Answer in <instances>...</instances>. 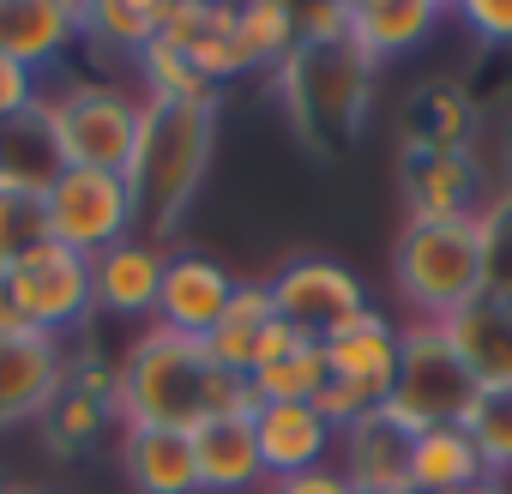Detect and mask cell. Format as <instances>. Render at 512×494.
Returning <instances> with one entry per match:
<instances>
[{
	"mask_svg": "<svg viewBox=\"0 0 512 494\" xmlns=\"http://www.w3.org/2000/svg\"><path fill=\"white\" fill-rule=\"evenodd\" d=\"M253 386L223 374L199 338H175L163 326H139L121 350V392L115 422L121 428H181L193 434L211 416H247Z\"/></svg>",
	"mask_w": 512,
	"mask_h": 494,
	"instance_id": "1",
	"label": "cell"
},
{
	"mask_svg": "<svg viewBox=\"0 0 512 494\" xmlns=\"http://www.w3.org/2000/svg\"><path fill=\"white\" fill-rule=\"evenodd\" d=\"M272 97L284 109V127L296 145L320 163H344L374 121L380 67L344 37V43H296L284 67L272 73Z\"/></svg>",
	"mask_w": 512,
	"mask_h": 494,
	"instance_id": "2",
	"label": "cell"
},
{
	"mask_svg": "<svg viewBox=\"0 0 512 494\" xmlns=\"http://www.w3.org/2000/svg\"><path fill=\"white\" fill-rule=\"evenodd\" d=\"M211 151H217V97L145 103L139 151L127 163V187H133L145 241L169 247V235L181 229V217L193 211V199L211 175Z\"/></svg>",
	"mask_w": 512,
	"mask_h": 494,
	"instance_id": "3",
	"label": "cell"
},
{
	"mask_svg": "<svg viewBox=\"0 0 512 494\" xmlns=\"http://www.w3.org/2000/svg\"><path fill=\"white\" fill-rule=\"evenodd\" d=\"M37 115L49 127V145H55L61 169H115V175H127V163L139 151V127H145V97H139V85H121V79L61 73V79L43 85Z\"/></svg>",
	"mask_w": 512,
	"mask_h": 494,
	"instance_id": "4",
	"label": "cell"
},
{
	"mask_svg": "<svg viewBox=\"0 0 512 494\" xmlns=\"http://www.w3.org/2000/svg\"><path fill=\"white\" fill-rule=\"evenodd\" d=\"M392 290L410 320H452L482 296L476 217L470 223H410L392 241Z\"/></svg>",
	"mask_w": 512,
	"mask_h": 494,
	"instance_id": "5",
	"label": "cell"
},
{
	"mask_svg": "<svg viewBox=\"0 0 512 494\" xmlns=\"http://www.w3.org/2000/svg\"><path fill=\"white\" fill-rule=\"evenodd\" d=\"M476 398H482V386L464 374L458 350L446 344V326L404 320L398 326V380H392L386 410L404 416L410 428H446V422H464Z\"/></svg>",
	"mask_w": 512,
	"mask_h": 494,
	"instance_id": "6",
	"label": "cell"
},
{
	"mask_svg": "<svg viewBox=\"0 0 512 494\" xmlns=\"http://www.w3.org/2000/svg\"><path fill=\"white\" fill-rule=\"evenodd\" d=\"M320 344H326L332 380H326V392H320L314 404H320V416H326L332 428H350L356 416H368V410H380V404L392 398V380H398V326H392L380 308L350 314V320H344L338 332H326Z\"/></svg>",
	"mask_w": 512,
	"mask_h": 494,
	"instance_id": "7",
	"label": "cell"
},
{
	"mask_svg": "<svg viewBox=\"0 0 512 494\" xmlns=\"http://www.w3.org/2000/svg\"><path fill=\"white\" fill-rule=\"evenodd\" d=\"M43 211H49V241L73 247L85 260H97L109 247H121L127 235H139L133 187L115 169H61L43 187Z\"/></svg>",
	"mask_w": 512,
	"mask_h": 494,
	"instance_id": "8",
	"label": "cell"
},
{
	"mask_svg": "<svg viewBox=\"0 0 512 494\" xmlns=\"http://www.w3.org/2000/svg\"><path fill=\"white\" fill-rule=\"evenodd\" d=\"M13 302L25 314L31 332H49V338H67V332H85L97 320V296H91V260L73 254L61 241H43L37 254H25L13 272Z\"/></svg>",
	"mask_w": 512,
	"mask_h": 494,
	"instance_id": "9",
	"label": "cell"
},
{
	"mask_svg": "<svg viewBox=\"0 0 512 494\" xmlns=\"http://www.w3.org/2000/svg\"><path fill=\"white\" fill-rule=\"evenodd\" d=\"M266 290H272L278 320H284L290 332H302V338H326V332H338L350 314L368 308L362 278H356L344 260H332V254H290V260L266 278Z\"/></svg>",
	"mask_w": 512,
	"mask_h": 494,
	"instance_id": "10",
	"label": "cell"
},
{
	"mask_svg": "<svg viewBox=\"0 0 512 494\" xmlns=\"http://www.w3.org/2000/svg\"><path fill=\"white\" fill-rule=\"evenodd\" d=\"M488 187L494 181L476 151H398V193L410 223H470Z\"/></svg>",
	"mask_w": 512,
	"mask_h": 494,
	"instance_id": "11",
	"label": "cell"
},
{
	"mask_svg": "<svg viewBox=\"0 0 512 494\" xmlns=\"http://www.w3.org/2000/svg\"><path fill=\"white\" fill-rule=\"evenodd\" d=\"M67 368H73L67 338H49V332H13V338H0V434L37 428L43 410L61 398Z\"/></svg>",
	"mask_w": 512,
	"mask_h": 494,
	"instance_id": "12",
	"label": "cell"
},
{
	"mask_svg": "<svg viewBox=\"0 0 512 494\" xmlns=\"http://www.w3.org/2000/svg\"><path fill=\"white\" fill-rule=\"evenodd\" d=\"M410 446H416V428L404 416H392L386 404L356 416L350 428H338V470L356 494H416L410 488Z\"/></svg>",
	"mask_w": 512,
	"mask_h": 494,
	"instance_id": "13",
	"label": "cell"
},
{
	"mask_svg": "<svg viewBox=\"0 0 512 494\" xmlns=\"http://www.w3.org/2000/svg\"><path fill=\"white\" fill-rule=\"evenodd\" d=\"M235 284H241V278H229L211 254L175 247L169 266H163V290H157V314H151V326H163V332H175V338H199V344H205V332L223 320V308H229Z\"/></svg>",
	"mask_w": 512,
	"mask_h": 494,
	"instance_id": "14",
	"label": "cell"
},
{
	"mask_svg": "<svg viewBox=\"0 0 512 494\" xmlns=\"http://www.w3.org/2000/svg\"><path fill=\"white\" fill-rule=\"evenodd\" d=\"M476 127L482 103L470 97V85L452 73H428L398 109V151H476Z\"/></svg>",
	"mask_w": 512,
	"mask_h": 494,
	"instance_id": "15",
	"label": "cell"
},
{
	"mask_svg": "<svg viewBox=\"0 0 512 494\" xmlns=\"http://www.w3.org/2000/svg\"><path fill=\"white\" fill-rule=\"evenodd\" d=\"M163 266H169V247L163 241H145V235H127L121 247L97 254L91 260L97 314L103 320H121V326H151L157 290H163Z\"/></svg>",
	"mask_w": 512,
	"mask_h": 494,
	"instance_id": "16",
	"label": "cell"
},
{
	"mask_svg": "<svg viewBox=\"0 0 512 494\" xmlns=\"http://www.w3.org/2000/svg\"><path fill=\"white\" fill-rule=\"evenodd\" d=\"M73 43H79L73 0H0V61H13L49 85V73H61Z\"/></svg>",
	"mask_w": 512,
	"mask_h": 494,
	"instance_id": "17",
	"label": "cell"
},
{
	"mask_svg": "<svg viewBox=\"0 0 512 494\" xmlns=\"http://www.w3.org/2000/svg\"><path fill=\"white\" fill-rule=\"evenodd\" d=\"M253 434H260L266 476H308L338 458V428L320 416V404H253Z\"/></svg>",
	"mask_w": 512,
	"mask_h": 494,
	"instance_id": "18",
	"label": "cell"
},
{
	"mask_svg": "<svg viewBox=\"0 0 512 494\" xmlns=\"http://www.w3.org/2000/svg\"><path fill=\"white\" fill-rule=\"evenodd\" d=\"M446 13L452 7H440V0H350V43L374 67H386V61L428 49Z\"/></svg>",
	"mask_w": 512,
	"mask_h": 494,
	"instance_id": "19",
	"label": "cell"
},
{
	"mask_svg": "<svg viewBox=\"0 0 512 494\" xmlns=\"http://www.w3.org/2000/svg\"><path fill=\"white\" fill-rule=\"evenodd\" d=\"M193 464H199V494H253L266 488V458H260V434H253V410L247 416H211L193 428Z\"/></svg>",
	"mask_w": 512,
	"mask_h": 494,
	"instance_id": "20",
	"label": "cell"
},
{
	"mask_svg": "<svg viewBox=\"0 0 512 494\" xmlns=\"http://www.w3.org/2000/svg\"><path fill=\"white\" fill-rule=\"evenodd\" d=\"M440 326H446V344L458 350L464 374L482 392H512V302L476 296L470 308H458Z\"/></svg>",
	"mask_w": 512,
	"mask_h": 494,
	"instance_id": "21",
	"label": "cell"
},
{
	"mask_svg": "<svg viewBox=\"0 0 512 494\" xmlns=\"http://www.w3.org/2000/svg\"><path fill=\"white\" fill-rule=\"evenodd\" d=\"M326 380H332V368H326V344L290 332L284 320L272 326L260 368L247 374L253 404H314V398L326 392Z\"/></svg>",
	"mask_w": 512,
	"mask_h": 494,
	"instance_id": "22",
	"label": "cell"
},
{
	"mask_svg": "<svg viewBox=\"0 0 512 494\" xmlns=\"http://www.w3.org/2000/svg\"><path fill=\"white\" fill-rule=\"evenodd\" d=\"M121 470L133 494H199L193 434L181 428H121Z\"/></svg>",
	"mask_w": 512,
	"mask_h": 494,
	"instance_id": "23",
	"label": "cell"
},
{
	"mask_svg": "<svg viewBox=\"0 0 512 494\" xmlns=\"http://www.w3.org/2000/svg\"><path fill=\"white\" fill-rule=\"evenodd\" d=\"M272 326H278L272 290H266V284H235V296H229L223 320L205 332V356H211L223 374L247 380L253 368H260V356H266V338H272Z\"/></svg>",
	"mask_w": 512,
	"mask_h": 494,
	"instance_id": "24",
	"label": "cell"
},
{
	"mask_svg": "<svg viewBox=\"0 0 512 494\" xmlns=\"http://www.w3.org/2000/svg\"><path fill=\"white\" fill-rule=\"evenodd\" d=\"M476 482H488V464H482L464 422L416 428V446H410V488L416 494H464Z\"/></svg>",
	"mask_w": 512,
	"mask_h": 494,
	"instance_id": "25",
	"label": "cell"
},
{
	"mask_svg": "<svg viewBox=\"0 0 512 494\" xmlns=\"http://www.w3.org/2000/svg\"><path fill=\"white\" fill-rule=\"evenodd\" d=\"M296 49V7L290 0H241L235 7V79L247 73H278L284 55Z\"/></svg>",
	"mask_w": 512,
	"mask_h": 494,
	"instance_id": "26",
	"label": "cell"
},
{
	"mask_svg": "<svg viewBox=\"0 0 512 494\" xmlns=\"http://www.w3.org/2000/svg\"><path fill=\"white\" fill-rule=\"evenodd\" d=\"M163 37V0H91L79 7V43L139 61Z\"/></svg>",
	"mask_w": 512,
	"mask_h": 494,
	"instance_id": "27",
	"label": "cell"
},
{
	"mask_svg": "<svg viewBox=\"0 0 512 494\" xmlns=\"http://www.w3.org/2000/svg\"><path fill=\"white\" fill-rule=\"evenodd\" d=\"M109 428H121V422H115V410H109L103 398L79 392L73 380L61 386V398H55V404L43 410V422H37V434H43V446H49L55 458H73V452L97 446Z\"/></svg>",
	"mask_w": 512,
	"mask_h": 494,
	"instance_id": "28",
	"label": "cell"
},
{
	"mask_svg": "<svg viewBox=\"0 0 512 494\" xmlns=\"http://www.w3.org/2000/svg\"><path fill=\"white\" fill-rule=\"evenodd\" d=\"M55 175H61V157H55L49 127H43L37 109L0 127V181H7V187H25V193H43Z\"/></svg>",
	"mask_w": 512,
	"mask_h": 494,
	"instance_id": "29",
	"label": "cell"
},
{
	"mask_svg": "<svg viewBox=\"0 0 512 494\" xmlns=\"http://www.w3.org/2000/svg\"><path fill=\"white\" fill-rule=\"evenodd\" d=\"M476 260H482V296L512 302V181H494L476 211Z\"/></svg>",
	"mask_w": 512,
	"mask_h": 494,
	"instance_id": "30",
	"label": "cell"
},
{
	"mask_svg": "<svg viewBox=\"0 0 512 494\" xmlns=\"http://www.w3.org/2000/svg\"><path fill=\"white\" fill-rule=\"evenodd\" d=\"M133 73H139V97L145 103H193V97H217V85L193 67V55L187 49H175L169 37H157L139 61H133Z\"/></svg>",
	"mask_w": 512,
	"mask_h": 494,
	"instance_id": "31",
	"label": "cell"
},
{
	"mask_svg": "<svg viewBox=\"0 0 512 494\" xmlns=\"http://www.w3.org/2000/svg\"><path fill=\"white\" fill-rule=\"evenodd\" d=\"M49 241V211H43V193H25V187H7L0 181V278H7L25 254Z\"/></svg>",
	"mask_w": 512,
	"mask_h": 494,
	"instance_id": "32",
	"label": "cell"
},
{
	"mask_svg": "<svg viewBox=\"0 0 512 494\" xmlns=\"http://www.w3.org/2000/svg\"><path fill=\"white\" fill-rule=\"evenodd\" d=\"M464 428H470V440H476L488 476L512 482V392H482V398L470 404Z\"/></svg>",
	"mask_w": 512,
	"mask_h": 494,
	"instance_id": "33",
	"label": "cell"
},
{
	"mask_svg": "<svg viewBox=\"0 0 512 494\" xmlns=\"http://www.w3.org/2000/svg\"><path fill=\"white\" fill-rule=\"evenodd\" d=\"M452 19H458L482 49H506V55H512V0H458Z\"/></svg>",
	"mask_w": 512,
	"mask_h": 494,
	"instance_id": "34",
	"label": "cell"
},
{
	"mask_svg": "<svg viewBox=\"0 0 512 494\" xmlns=\"http://www.w3.org/2000/svg\"><path fill=\"white\" fill-rule=\"evenodd\" d=\"M344 37H350V0H302L296 7V43H344Z\"/></svg>",
	"mask_w": 512,
	"mask_h": 494,
	"instance_id": "35",
	"label": "cell"
},
{
	"mask_svg": "<svg viewBox=\"0 0 512 494\" xmlns=\"http://www.w3.org/2000/svg\"><path fill=\"white\" fill-rule=\"evenodd\" d=\"M37 97H43V79H37V73H25V67H13V61H0V127L19 121V115H31Z\"/></svg>",
	"mask_w": 512,
	"mask_h": 494,
	"instance_id": "36",
	"label": "cell"
},
{
	"mask_svg": "<svg viewBox=\"0 0 512 494\" xmlns=\"http://www.w3.org/2000/svg\"><path fill=\"white\" fill-rule=\"evenodd\" d=\"M266 494H356V488L344 482V470H338V464H320V470H308V476L266 482Z\"/></svg>",
	"mask_w": 512,
	"mask_h": 494,
	"instance_id": "37",
	"label": "cell"
},
{
	"mask_svg": "<svg viewBox=\"0 0 512 494\" xmlns=\"http://www.w3.org/2000/svg\"><path fill=\"white\" fill-rule=\"evenodd\" d=\"M13 332H31V326H25V314H19V302H13V284L0 278V338H13Z\"/></svg>",
	"mask_w": 512,
	"mask_h": 494,
	"instance_id": "38",
	"label": "cell"
},
{
	"mask_svg": "<svg viewBox=\"0 0 512 494\" xmlns=\"http://www.w3.org/2000/svg\"><path fill=\"white\" fill-rule=\"evenodd\" d=\"M494 181H512V115H506V127H500V175Z\"/></svg>",
	"mask_w": 512,
	"mask_h": 494,
	"instance_id": "39",
	"label": "cell"
},
{
	"mask_svg": "<svg viewBox=\"0 0 512 494\" xmlns=\"http://www.w3.org/2000/svg\"><path fill=\"white\" fill-rule=\"evenodd\" d=\"M464 494H512V482H500V476H488V482H476V488H464Z\"/></svg>",
	"mask_w": 512,
	"mask_h": 494,
	"instance_id": "40",
	"label": "cell"
},
{
	"mask_svg": "<svg viewBox=\"0 0 512 494\" xmlns=\"http://www.w3.org/2000/svg\"><path fill=\"white\" fill-rule=\"evenodd\" d=\"M0 494H13V488H0Z\"/></svg>",
	"mask_w": 512,
	"mask_h": 494,
	"instance_id": "41",
	"label": "cell"
}]
</instances>
